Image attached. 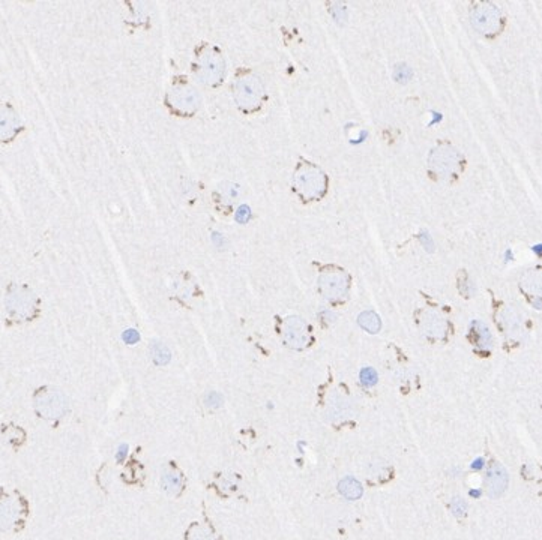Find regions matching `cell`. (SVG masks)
I'll return each instance as SVG.
<instances>
[{
	"instance_id": "cell-5",
	"label": "cell",
	"mask_w": 542,
	"mask_h": 540,
	"mask_svg": "<svg viewBox=\"0 0 542 540\" xmlns=\"http://www.w3.org/2000/svg\"><path fill=\"white\" fill-rule=\"evenodd\" d=\"M470 20L473 23V27L484 35H493L500 29V14L496 6L488 2L475 5L470 14Z\"/></svg>"
},
{
	"instance_id": "cell-11",
	"label": "cell",
	"mask_w": 542,
	"mask_h": 540,
	"mask_svg": "<svg viewBox=\"0 0 542 540\" xmlns=\"http://www.w3.org/2000/svg\"><path fill=\"white\" fill-rule=\"evenodd\" d=\"M359 324L370 333H377L380 330V318L374 312H364L359 315Z\"/></svg>"
},
{
	"instance_id": "cell-8",
	"label": "cell",
	"mask_w": 542,
	"mask_h": 540,
	"mask_svg": "<svg viewBox=\"0 0 542 540\" xmlns=\"http://www.w3.org/2000/svg\"><path fill=\"white\" fill-rule=\"evenodd\" d=\"M487 483H488V491L491 497H499L503 491L506 489L508 485V473L505 471V468L499 464H493L488 474H487Z\"/></svg>"
},
{
	"instance_id": "cell-6",
	"label": "cell",
	"mask_w": 542,
	"mask_h": 540,
	"mask_svg": "<svg viewBox=\"0 0 542 540\" xmlns=\"http://www.w3.org/2000/svg\"><path fill=\"white\" fill-rule=\"evenodd\" d=\"M348 281L347 276L340 272V270H334V272H327L320 279V288L324 296L329 299H341L347 293Z\"/></svg>"
},
{
	"instance_id": "cell-14",
	"label": "cell",
	"mask_w": 542,
	"mask_h": 540,
	"mask_svg": "<svg viewBox=\"0 0 542 540\" xmlns=\"http://www.w3.org/2000/svg\"><path fill=\"white\" fill-rule=\"evenodd\" d=\"M359 378H361V383L365 387H372L377 383V380H379V375H377V372L372 369V368H364V369L361 371V374H359Z\"/></svg>"
},
{
	"instance_id": "cell-12",
	"label": "cell",
	"mask_w": 542,
	"mask_h": 540,
	"mask_svg": "<svg viewBox=\"0 0 542 540\" xmlns=\"http://www.w3.org/2000/svg\"><path fill=\"white\" fill-rule=\"evenodd\" d=\"M362 491L361 489V485L355 480V479H344L341 483H340V491L348 498H358V495L353 492V491Z\"/></svg>"
},
{
	"instance_id": "cell-7",
	"label": "cell",
	"mask_w": 542,
	"mask_h": 540,
	"mask_svg": "<svg viewBox=\"0 0 542 540\" xmlns=\"http://www.w3.org/2000/svg\"><path fill=\"white\" fill-rule=\"evenodd\" d=\"M460 161V155L451 149V147H439L436 152H433L431 164L436 168L437 173L443 176H449L454 171H457Z\"/></svg>"
},
{
	"instance_id": "cell-16",
	"label": "cell",
	"mask_w": 542,
	"mask_h": 540,
	"mask_svg": "<svg viewBox=\"0 0 542 540\" xmlns=\"http://www.w3.org/2000/svg\"><path fill=\"white\" fill-rule=\"evenodd\" d=\"M479 491H472V492H470V495H473V497H479Z\"/></svg>"
},
{
	"instance_id": "cell-3",
	"label": "cell",
	"mask_w": 542,
	"mask_h": 540,
	"mask_svg": "<svg viewBox=\"0 0 542 540\" xmlns=\"http://www.w3.org/2000/svg\"><path fill=\"white\" fill-rule=\"evenodd\" d=\"M295 186L305 198H317L326 189V176L314 165L303 164L295 174Z\"/></svg>"
},
{
	"instance_id": "cell-10",
	"label": "cell",
	"mask_w": 542,
	"mask_h": 540,
	"mask_svg": "<svg viewBox=\"0 0 542 540\" xmlns=\"http://www.w3.org/2000/svg\"><path fill=\"white\" fill-rule=\"evenodd\" d=\"M286 338L293 347H303L306 344V327L303 320L299 318H289L286 323Z\"/></svg>"
},
{
	"instance_id": "cell-2",
	"label": "cell",
	"mask_w": 542,
	"mask_h": 540,
	"mask_svg": "<svg viewBox=\"0 0 542 540\" xmlns=\"http://www.w3.org/2000/svg\"><path fill=\"white\" fill-rule=\"evenodd\" d=\"M194 71L197 78L209 86H217L222 81L224 74H225V63L221 56V53L217 48L206 47L198 51Z\"/></svg>"
},
{
	"instance_id": "cell-13",
	"label": "cell",
	"mask_w": 542,
	"mask_h": 540,
	"mask_svg": "<svg viewBox=\"0 0 542 540\" xmlns=\"http://www.w3.org/2000/svg\"><path fill=\"white\" fill-rule=\"evenodd\" d=\"M472 330L478 335L479 338V345L481 347H485L488 345V344L491 342V335L487 329V326L484 323H479V321H475L473 326H472Z\"/></svg>"
},
{
	"instance_id": "cell-1",
	"label": "cell",
	"mask_w": 542,
	"mask_h": 540,
	"mask_svg": "<svg viewBox=\"0 0 542 540\" xmlns=\"http://www.w3.org/2000/svg\"><path fill=\"white\" fill-rule=\"evenodd\" d=\"M233 96L242 110L252 111L260 107L262 101L265 99L263 83L254 74H242L234 81Z\"/></svg>"
},
{
	"instance_id": "cell-9",
	"label": "cell",
	"mask_w": 542,
	"mask_h": 540,
	"mask_svg": "<svg viewBox=\"0 0 542 540\" xmlns=\"http://www.w3.org/2000/svg\"><path fill=\"white\" fill-rule=\"evenodd\" d=\"M20 128V120L12 108L0 105V140H9Z\"/></svg>"
},
{
	"instance_id": "cell-15",
	"label": "cell",
	"mask_w": 542,
	"mask_h": 540,
	"mask_svg": "<svg viewBox=\"0 0 542 540\" xmlns=\"http://www.w3.org/2000/svg\"><path fill=\"white\" fill-rule=\"evenodd\" d=\"M484 465H485L484 458H476V459L472 462V468H473V470H482V468H484Z\"/></svg>"
},
{
	"instance_id": "cell-4",
	"label": "cell",
	"mask_w": 542,
	"mask_h": 540,
	"mask_svg": "<svg viewBox=\"0 0 542 540\" xmlns=\"http://www.w3.org/2000/svg\"><path fill=\"white\" fill-rule=\"evenodd\" d=\"M169 102L180 113H194L201 104V95L191 84L179 83L170 89Z\"/></svg>"
}]
</instances>
